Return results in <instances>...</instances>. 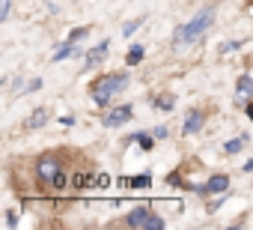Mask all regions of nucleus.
<instances>
[{"label":"nucleus","instance_id":"nucleus-1","mask_svg":"<svg viewBox=\"0 0 253 230\" xmlns=\"http://www.w3.org/2000/svg\"><path fill=\"white\" fill-rule=\"evenodd\" d=\"M66 168H69V150H48V153L36 156V162H33V179H36L39 191L51 194L54 179H57Z\"/></svg>","mask_w":253,"mask_h":230},{"label":"nucleus","instance_id":"nucleus-2","mask_svg":"<svg viewBox=\"0 0 253 230\" xmlns=\"http://www.w3.org/2000/svg\"><path fill=\"white\" fill-rule=\"evenodd\" d=\"M125 87H128V75L125 72H107V75H98L92 84H89V96L98 108H107L113 102L116 93H122Z\"/></svg>","mask_w":253,"mask_h":230},{"label":"nucleus","instance_id":"nucleus-3","mask_svg":"<svg viewBox=\"0 0 253 230\" xmlns=\"http://www.w3.org/2000/svg\"><path fill=\"white\" fill-rule=\"evenodd\" d=\"M214 6H206V9H200L188 24H182L179 30H176V36H173V42H176V48H182V45H194V42H200V36L214 24Z\"/></svg>","mask_w":253,"mask_h":230},{"label":"nucleus","instance_id":"nucleus-4","mask_svg":"<svg viewBox=\"0 0 253 230\" xmlns=\"http://www.w3.org/2000/svg\"><path fill=\"white\" fill-rule=\"evenodd\" d=\"M116 224L131 227V230H161V227H167V221L161 215H155L152 206H134L131 212H125Z\"/></svg>","mask_w":253,"mask_h":230},{"label":"nucleus","instance_id":"nucleus-5","mask_svg":"<svg viewBox=\"0 0 253 230\" xmlns=\"http://www.w3.org/2000/svg\"><path fill=\"white\" fill-rule=\"evenodd\" d=\"M134 117V108L131 105H119V108H110V111H104V117H101V126H107V129H116V126H125Z\"/></svg>","mask_w":253,"mask_h":230},{"label":"nucleus","instance_id":"nucleus-6","mask_svg":"<svg viewBox=\"0 0 253 230\" xmlns=\"http://www.w3.org/2000/svg\"><path fill=\"white\" fill-rule=\"evenodd\" d=\"M226 188H229V176L226 173H214L206 185H194V191L203 194V197H209V194H226Z\"/></svg>","mask_w":253,"mask_h":230},{"label":"nucleus","instance_id":"nucleus-7","mask_svg":"<svg viewBox=\"0 0 253 230\" xmlns=\"http://www.w3.org/2000/svg\"><path fill=\"white\" fill-rule=\"evenodd\" d=\"M206 123V111L203 108H194L188 111V117H185V126H182V135H197Z\"/></svg>","mask_w":253,"mask_h":230},{"label":"nucleus","instance_id":"nucleus-8","mask_svg":"<svg viewBox=\"0 0 253 230\" xmlns=\"http://www.w3.org/2000/svg\"><path fill=\"white\" fill-rule=\"evenodd\" d=\"M107 45H110V42H107V39H104V42H101V45H98V48H92V51H89V54H86V63H84V69H92V66H95V63H101V60H104V57H107Z\"/></svg>","mask_w":253,"mask_h":230},{"label":"nucleus","instance_id":"nucleus-9","mask_svg":"<svg viewBox=\"0 0 253 230\" xmlns=\"http://www.w3.org/2000/svg\"><path fill=\"white\" fill-rule=\"evenodd\" d=\"M48 117H51V114H48L45 108H36V111H33V117L27 120V129H39V126H45Z\"/></svg>","mask_w":253,"mask_h":230},{"label":"nucleus","instance_id":"nucleus-10","mask_svg":"<svg viewBox=\"0 0 253 230\" xmlns=\"http://www.w3.org/2000/svg\"><path fill=\"white\" fill-rule=\"evenodd\" d=\"M244 144H247V135H238V138H232V141L223 144V153H229V156H232V153H241Z\"/></svg>","mask_w":253,"mask_h":230},{"label":"nucleus","instance_id":"nucleus-11","mask_svg":"<svg viewBox=\"0 0 253 230\" xmlns=\"http://www.w3.org/2000/svg\"><path fill=\"white\" fill-rule=\"evenodd\" d=\"M75 54H78V45H75V42H66V45L54 54V63H60V60H66V57H75Z\"/></svg>","mask_w":253,"mask_h":230},{"label":"nucleus","instance_id":"nucleus-12","mask_svg":"<svg viewBox=\"0 0 253 230\" xmlns=\"http://www.w3.org/2000/svg\"><path fill=\"white\" fill-rule=\"evenodd\" d=\"M152 138H155V135H146V132H137V135H131L128 141H134V144H140L143 150H152V147H155V141H152Z\"/></svg>","mask_w":253,"mask_h":230},{"label":"nucleus","instance_id":"nucleus-13","mask_svg":"<svg viewBox=\"0 0 253 230\" xmlns=\"http://www.w3.org/2000/svg\"><path fill=\"white\" fill-rule=\"evenodd\" d=\"M122 185H131V188H146L149 182H152V176L149 173H143V176H134V179H119Z\"/></svg>","mask_w":253,"mask_h":230},{"label":"nucleus","instance_id":"nucleus-14","mask_svg":"<svg viewBox=\"0 0 253 230\" xmlns=\"http://www.w3.org/2000/svg\"><path fill=\"white\" fill-rule=\"evenodd\" d=\"M143 60V45H131V51H128V57H125V63L128 66H137Z\"/></svg>","mask_w":253,"mask_h":230},{"label":"nucleus","instance_id":"nucleus-15","mask_svg":"<svg viewBox=\"0 0 253 230\" xmlns=\"http://www.w3.org/2000/svg\"><path fill=\"white\" fill-rule=\"evenodd\" d=\"M84 36H89V27H78V30H72V33H69V42H75V45H78Z\"/></svg>","mask_w":253,"mask_h":230},{"label":"nucleus","instance_id":"nucleus-16","mask_svg":"<svg viewBox=\"0 0 253 230\" xmlns=\"http://www.w3.org/2000/svg\"><path fill=\"white\" fill-rule=\"evenodd\" d=\"M173 105H176L173 96H161V99H155V108H161V111H170Z\"/></svg>","mask_w":253,"mask_h":230},{"label":"nucleus","instance_id":"nucleus-17","mask_svg":"<svg viewBox=\"0 0 253 230\" xmlns=\"http://www.w3.org/2000/svg\"><path fill=\"white\" fill-rule=\"evenodd\" d=\"M238 93H253V78L241 75V78H238Z\"/></svg>","mask_w":253,"mask_h":230},{"label":"nucleus","instance_id":"nucleus-18","mask_svg":"<svg viewBox=\"0 0 253 230\" xmlns=\"http://www.w3.org/2000/svg\"><path fill=\"white\" fill-rule=\"evenodd\" d=\"M9 12H12V0H0V21H9Z\"/></svg>","mask_w":253,"mask_h":230},{"label":"nucleus","instance_id":"nucleus-19","mask_svg":"<svg viewBox=\"0 0 253 230\" xmlns=\"http://www.w3.org/2000/svg\"><path fill=\"white\" fill-rule=\"evenodd\" d=\"M140 24H143V18H137V21H128V24H125V36H131V33H134Z\"/></svg>","mask_w":253,"mask_h":230},{"label":"nucleus","instance_id":"nucleus-20","mask_svg":"<svg viewBox=\"0 0 253 230\" xmlns=\"http://www.w3.org/2000/svg\"><path fill=\"white\" fill-rule=\"evenodd\" d=\"M107 182H110V176H107V173H98V176L92 179V185H98V188H104Z\"/></svg>","mask_w":253,"mask_h":230},{"label":"nucleus","instance_id":"nucleus-21","mask_svg":"<svg viewBox=\"0 0 253 230\" xmlns=\"http://www.w3.org/2000/svg\"><path fill=\"white\" fill-rule=\"evenodd\" d=\"M39 87H42V78H33V81H30V84H27V93H36V90H39Z\"/></svg>","mask_w":253,"mask_h":230},{"label":"nucleus","instance_id":"nucleus-22","mask_svg":"<svg viewBox=\"0 0 253 230\" xmlns=\"http://www.w3.org/2000/svg\"><path fill=\"white\" fill-rule=\"evenodd\" d=\"M152 135H155V138H167V135H170V129H167V126H158Z\"/></svg>","mask_w":253,"mask_h":230},{"label":"nucleus","instance_id":"nucleus-23","mask_svg":"<svg viewBox=\"0 0 253 230\" xmlns=\"http://www.w3.org/2000/svg\"><path fill=\"white\" fill-rule=\"evenodd\" d=\"M6 224H9V227H18V215H15L12 209H9V215H6Z\"/></svg>","mask_w":253,"mask_h":230},{"label":"nucleus","instance_id":"nucleus-24","mask_svg":"<svg viewBox=\"0 0 253 230\" xmlns=\"http://www.w3.org/2000/svg\"><path fill=\"white\" fill-rule=\"evenodd\" d=\"M167 182H170V185H182V176H179V173H170Z\"/></svg>","mask_w":253,"mask_h":230},{"label":"nucleus","instance_id":"nucleus-25","mask_svg":"<svg viewBox=\"0 0 253 230\" xmlns=\"http://www.w3.org/2000/svg\"><path fill=\"white\" fill-rule=\"evenodd\" d=\"M244 171H247V173H253V159H250V162L244 165Z\"/></svg>","mask_w":253,"mask_h":230},{"label":"nucleus","instance_id":"nucleus-26","mask_svg":"<svg viewBox=\"0 0 253 230\" xmlns=\"http://www.w3.org/2000/svg\"><path fill=\"white\" fill-rule=\"evenodd\" d=\"M244 111H247V117H250V120H253V105H247V108H244Z\"/></svg>","mask_w":253,"mask_h":230}]
</instances>
